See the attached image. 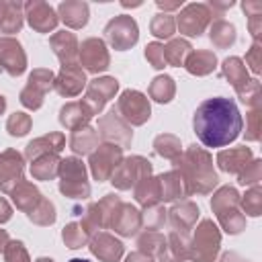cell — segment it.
<instances>
[{
  "mask_svg": "<svg viewBox=\"0 0 262 262\" xmlns=\"http://www.w3.org/2000/svg\"><path fill=\"white\" fill-rule=\"evenodd\" d=\"M174 92H176V86H174V80L170 76H158L149 84V96L156 102H168V100H172Z\"/></svg>",
  "mask_w": 262,
  "mask_h": 262,
  "instance_id": "38",
  "label": "cell"
},
{
  "mask_svg": "<svg viewBox=\"0 0 262 262\" xmlns=\"http://www.w3.org/2000/svg\"><path fill=\"white\" fill-rule=\"evenodd\" d=\"M78 59H80V68L84 66V70L90 74H98L106 70L111 61L104 41L96 37H90L82 41V45H78Z\"/></svg>",
  "mask_w": 262,
  "mask_h": 262,
  "instance_id": "13",
  "label": "cell"
},
{
  "mask_svg": "<svg viewBox=\"0 0 262 262\" xmlns=\"http://www.w3.org/2000/svg\"><path fill=\"white\" fill-rule=\"evenodd\" d=\"M86 86V74L78 63H70V66H61L59 74L53 80V88L61 94V96H76L82 92V88Z\"/></svg>",
  "mask_w": 262,
  "mask_h": 262,
  "instance_id": "18",
  "label": "cell"
},
{
  "mask_svg": "<svg viewBox=\"0 0 262 262\" xmlns=\"http://www.w3.org/2000/svg\"><path fill=\"white\" fill-rule=\"evenodd\" d=\"M92 108L84 102V100H74V102H68L61 106L59 111V123L70 129V131H76L80 127H86L88 121L92 119Z\"/></svg>",
  "mask_w": 262,
  "mask_h": 262,
  "instance_id": "21",
  "label": "cell"
},
{
  "mask_svg": "<svg viewBox=\"0 0 262 262\" xmlns=\"http://www.w3.org/2000/svg\"><path fill=\"white\" fill-rule=\"evenodd\" d=\"M57 176H59V190L61 194L82 201L90 196V184L86 180V166L82 160L78 158H66L59 160V168H57Z\"/></svg>",
  "mask_w": 262,
  "mask_h": 262,
  "instance_id": "4",
  "label": "cell"
},
{
  "mask_svg": "<svg viewBox=\"0 0 262 262\" xmlns=\"http://www.w3.org/2000/svg\"><path fill=\"white\" fill-rule=\"evenodd\" d=\"M23 6L20 2L0 0V33H18L23 27Z\"/></svg>",
  "mask_w": 262,
  "mask_h": 262,
  "instance_id": "30",
  "label": "cell"
},
{
  "mask_svg": "<svg viewBox=\"0 0 262 262\" xmlns=\"http://www.w3.org/2000/svg\"><path fill=\"white\" fill-rule=\"evenodd\" d=\"M8 194L12 196V203L16 205V209H20V211H25V213H31V211L37 207V203L43 199L41 192L37 190V186H35L33 182L25 180V178H23Z\"/></svg>",
  "mask_w": 262,
  "mask_h": 262,
  "instance_id": "29",
  "label": "cell"
},
{
  "mask_svg": "<svg viewBox=\"0 0 262 262\" xmlns=\"http://www.w3.org/2000/svg\"><path fill=\"white\" fill-rule=\"evenodd\" d=\"M244 12L248 14L250 33L254 41H258L262 33V2H244Z\"/></svg>",
  "mask_w": 262,
  "mask_h": 262,
  "instance_id": "43",
  "label": "cell"
},
{
  "mask_svg": "<svg viewBox=\"0 0 262 262\" xmlns=\"http://www.w3.org/2000/svg\"><path fill=\"white\" fill-rule=\"evenodd\" d=\"M149 31L154 37L158 39H170L176 31V23L172 18V14H166V12H158L151 23H149Z\"/></svg>",
  "mask_w": 262,
  "mask_h": 262,
  "instance_id": "40",
  "label": "cell"
},
{
  "mask_svg": "<svg viewBox=\"0 0 262 262\" xmlns=\"http://www.w3.org/2000/svg\"><path fill=\"white\" fill-rule=\"evenodd\" d=\"M223 76L231 82V86L237 90V88H242L250 78H248V68L244 66V61L239 59V57H227L225 61H223Z\"/></svg>",
  "mask_w": 262,
  "mask_h": 262,
  "instance_id": "37",
  "label": "cell"
},
{
  "mask_svg": "<svg viewBox=\"0 0 262 262\" xmlns=\"http://www.w3.org/2000/svg\"><path fill=\"white\" fill-rule=\"evenodd\" d=\"M213 18V12L209 10L207 4L203 2H190L186 4L180 12H178V18L174 20L178 31L182 35H188V37H199L211 23Z\"/></svg>",
  "mask_w": 262,
  "mask_h": 262,
  "instance_id": "10",
  "label": "cell"
},
{
  "mask_svg": "<svg viewBox=\"0 0 262 262\" xmlns=\"http://www.w3.org/2000/svg\"><path fill=\"white\" fill-rule=\"evenodd\" d=\"M215 66H217L215 53L213 51H205V49L190 51V55L184 61V68L194 76H207V74H211L215 70Z\"/></svg>",
  "mask_w": 262,
  "mask_h": 262,
  "instance_id": "32",
  "label": "cell"
},
{
  "mask_svg": "<svg viewBox=\"0 0 262 262\" xmlns=\"http://www.w3.org/2000/svg\"><path fill=\"white\" fill-rule=\"evenodd\" d=\"M27 217H29L33 223H37V225H51V223L55 221V207H53L51 201L41 199V201L37 203V207H35L31 213H27Z\"/></svg>",
  "mask_w": 262,
  "mask_h": 262,
  "instance_id": "42",
  "label": "cell"
},
{
  "mask_svg": "<svg viewBox=\"0 0 262 262\" xmlns=\"http://www.w3.org/2000/svg\"><path fill=\"white\" fill-rule=\"evenodd\" d=\"M0 68L10 76H20L27 68V55L12 37H0Z\"/></svg>",
  "mask_w": 262,
  "mask_h": 262,
  "instance_id": "17",
  "label": "cell"
},
{
  "mask_svg": "<svg viewBox=\"0 0 262 262\" xmlns=\"http://www.w3.org/2000/svg\"><path fill=\"white\" fill-rule=\"evenodd\" d=\"M53 72L47 70V68H39V70H33L31 76H29V82L27 86L23 88L20 92V102L23 106L31 108V111H37L41 104H43V96L47 90L53 88Z\"/></svg>",
  "mask_w": 262,
  "mask_h": 262,
  "instance_id": "11",
  "label": "cell"
},
{
  "mask_svg": "<svg viewBox=\"0 0 262 262\" xmlns=\"http://www.w3.org/2000/svg\"><path fill=\"white\" fill-rule=\"evenodd\" d=\"M237 205H239V194L233 186H221L213 194L211 209L227 233H239L246 227V217L244 213H239Z\"/></svg>",
  "mask_w": 262,
  "mask_h": 262,
  "instance_id": "3",
  "label": "cell"
},
{
  "mask_svg": "<svg viewBox=\"0 0 262 262\" xmlns=\"http://www.w3.org/2000/svg\"><path fill=\"white\" fill-rule=\"evenodd\" d=\"M154 147H156V154H160L162 158L172 160V162H176L180 156V139L174 135H168V133L158 135L154 141Z\"/></svg>",
  "mask_w": 262,
  "mask_h": 262,
  "instance_id": "39",
  "label": "cell"
},
{
  "mask_svg": "<svg viewBox=\"0 0 262 262\" xmlns=\"http://www.w3.org/2000/svg\"><path fill=\"white\" fill-rule=\"evenodd\" d=\"M248 121H250V125H248V133H246V139H250V141H258L260 139V106H254L252 108V113L248 115Z\"/></svg>",
  "mask_w": 262,
  "mask_h": 262,
  "instance_id": "52",
  "label": "cell"
},
{
  "mask_svg": "<svg viewBox=\"0 0 262 262\" xmlns=\"http://www.w3.org/2000/svg\"><path fill=\"white\" fill-rule=\"evenodd\" d=\"M174 164L188 186V194H194V192L207 194L215 188V184L219 180L215 170H213L211 156L196 145H192L184 154H180Z\"/></svg>",
  "mask_w": 262,
  "mask_h": 262,
  "instance_id": "2",
  "label": "cell"
},
{
  "mask_svg": "<svg viewBox=\"0 0 262 262\" xmlns=\"http://www.w3.org/2000/svg\"><path fill=\"white\" fill-rule=\"evenodd\" d=\"M113 108L129 125H143L149 119V113H151L147 96L141 94L139 90H125L117 98V102H115Z\"/></svg>",
  "mask_w": 262,
  "mask_h": 262,
  "instance_id": "6",
  "label": "cell"
},
{
  "mask_svg": "<svg viewBox=\"0 0 262 262\" xmlns=\"http://www.w3.org/2000/svg\"><path fill=\"white\" fill-rule=\"evenodd\" d=\"M196 219H199V207L190 201H184L170 209V223H172L174 231L188 233L194 227Z\"/></svg>",
  "mask_w": 262,
  "mask_h": 262,
  "instance_id": "25",
  "label": "cell"
},
{
  "mask_svg": "<svg viewBox=\"0 0 262 262\" xmlns=\"http://www.w3.org/2000/svg\"><path fill=\"white\" fill-rule=\"evenodd\" d=\"M145 57H147V61H149L156 70L166 68V57H164V45H162V43H158V41L147 43V47H145Z\"/></svg>",
  "mask_w": 262,
  "mask_h": 262,
  "instance_id": "51",
  "label": "cell"
},
{
  "mask_svg": "<svg viewBox=\"0 0 262 262\" xmlns=\"http://www.w3.org/2000/svg\"><path fill=\"white\" fill-rule=\"evenodd\" d=\"M66 147V137L61 133H47L43 137H37L33 139L27 149H25V156L29 160H35L39 156H45V154H59L61 149Z\"/></svg>",
  "mask_w": 262,
  "mask_h": 262,
  "instance_id": "24",
  "label": "cell"
},
{
  "mask_svg": "<svg viewBox=\"0 0 262 262\" xmlns=\"http://www.w3.org/2000/svg\"><path fill=\"white\" fill-rule=\"evenodd\" d=\"M246 63L250 66V70L254 74H260V66H262V49H260V41H254V45L250 47V51L246 53Z\"/></svg>",
  "mask_w": 262,
  "mask_h": 262,
  "instance_id": "53",
  "label": "cell"
},
{
  "mask_svg": "<svg viewBox=\"0 0 262 262\" xmlns=\"http://www.w3.org/2000/svg\"><path fill=\"white\" fill-rule=\"evenodd\" d=\"M8 242H10V239H8V233H6L4 229H0V252H4V248H6Z\"/></svg>",
  "mask_w": 262,
  "mask_h": 262,
  "instance_id": "59",
  "label": "cell"
},
{
  "mask_svg": "<svg viewBox=\"0 0 262 262\" xmlns=\"http://www.w3.org/2000/svg\"><path fill=\"white\" fill-rule=\"evenodd\" d=\"M25 10V16H27V23L31 25V29H35L37 33H49L57 27V20L59 16L55 14V10L51 8V4L43 2V0H33V2H27L23 6Z\"/></svg>",
  "mask_w": 262,
  "mask_h": 262,
  "instance_id": "14",
  "label": "cell"
},
{
  "mask_svg": "<svg viewBox=\"0 0 262 262\" xmlns=\"http://www.w3.org/2000/svg\"><path fill=\"white\" fill-rule=\"evenodd\" d=\"M156 4H158V8H160V10H164V12L168 14L170 10H178V8L182 6V0H174V2H166V0H156Z\"/></svg>",
  "mask_w": 262,
  "mask_h": 262,
  "instance_id": "54",
  "label": "cell"
},
{
  "mask_svg": "<svg viewBox=\"0 0 262 262\" xmlns=\"http://www.w3.org/2000/svg\"><path fill=\"white\" fill-rule=\"evenodd\" d=\"M125 262H154V258L151 256H147V254H143V252H133V254H129L127 256V260Z\"/></svg>",
  "mask_w": 262,
  "mask_h": 262,
  "instance_id": "57",
  "label": "cell"
},
{
  "mask_svg": "<svg viewBox=\"0 0 262 262\" xmlns=\"http://www.w3.org/2000/svg\"><path fill=\"white\" fill-rule=\"evenodd\" d=\"M61 237H63L66 246L72 248V250L82 248V246H86V242H88V233L82 229L80 223H68V225L63 227V231H61Z\"/></svg>",
  "mask_w": 262,
  "mask_h": 262,
  "instance_id": "44",
  "label": "cell"
},
{
  "mask_svg": "<svg viewBox=\"0 0 262 262\" xmlns=\"http://www.w3.org/2000/svg\"><path fill=\"white\" fill-rule=\"evenodd\" d=\"M49 45L53 49V53L57 55V59L61 61V66H70L76 63L78 57V39L74 33L70 31H57L49 37Z\"/></svg>",
  "mask_w": 262,
  "mask_h": 262,
  "instance_id": "22",
  "label": "cell"
},
{
  "mask_svg": "<svg viewBox=\"0 0 262 262\" xmlns=\"http://www.w3.org/2000/svg\"><path fill=\"white\" fill-rule=\"evenodd\" d=\"M104 37L117 51H125L133 47L139 39V29H137L135 18L129 14H119L111 18L104 27Z\"/></svg>",
  "mask_w": 262,
  "mask_h": 262,
  "instance_id": "7",
  "label": "cell"
},
{
  "mask_svg": "<svg viewBox=\"0 0 262 262\" xmlns=\"http://www.w3.org/2000/svg\"><path fill=\"white\" fill-rule=\"evenodd\" d=\"M207 6H209V10H211V12H213V16H215V10L221 14L223 10L231 8V6H233V2H231V0H229V2H215V0H213V2H209Z\"/></svg>",
  "mask_w": 262,
  "mask_h": 262,
  "instance_id": "56",
  "label": "cell"
},
{
  "mask_svg": "<svg viewBox=\"0 0 262 262\" xmlns=\"http://www.w3.org/2000/svg\"><path fill=\"white\" fill-rule=\"evenodd\" d=\"M70 147L74 154H92L96 147H98V131L92 129V127H80L76 131H72V137H70Z\"/></svg>",
  "mask_w": 262,
  "mask_h": 262,
  "instance_id": "31",
  "label": "cell"
},
{
  "mask_svg": "<svg viewBox=\"0 0 262 262\" xmlns=\"http://www.w3.org/2000/svg\"><path fill=\"white\" fill-rule=\"evenodd\" d=\"M57 168H59V158L57 154H45L33 160L31 164V174L37 180H51L53 176H57Z\"/></svg>",
  "mask_w": 262,
  "mask_h": 262,
  "instance_id": "34",
  "label": "cell"
},
{
  "mask_svg": "<svg viewBox=\"0 0 262 262\" xmlns=\"http://www.w3.org/2000/svg\"><path fill=\"white\" fill-rule=\"evenodd\" d=\"M111 227L121 233V235H133L137 233V229L141 227V213L133 207V205H127V203H121L117 209H115V215L111 219Z\"/></svg>",
  "mask_w": 262,
  "mask_h": 262,
  "instance_id": "20",
  "label": "cell"
},
{
  "mask_svg": "<svg viewBox=\"0 0 262 262\" xmlns=\"http://www.w3.org/2000/svg\"><path fill=\"white\" fill-rule=\"evenodd\" d=\"M188 246H190V242H188L186 233L172 231L166 237L158 258H160V262H184L188 258Z\"/></svg>",
  "mask_w": 262,
  "mask_h": 262,
  "instance_id": "23",
  "label": "cell"
},
{
  "mask_svg": "<svg viewBox=\"0 0 262 262\" xmlns=\"http://www.w3.org/2000/svg\"><path fill=\"white\" fill-rule=\"evenodd\" d=\"M239 203H242V209H244L248 215L258 217V215L262 213V190H260V186H258V184L252 186V188L244 194V199H239Z\"/></svg>",
  "mask_w": 262,
  "mask_h": 262,
  "instance_id": "45",
  "label": "cell"
},
{
  "mask_svg": "<svg viewBox=\"0 0 262 262\" xmlns=\"http://www.w3.org/2000/svg\"><path fill=\"white\" fill-rule=\"evenodd\" d=\"M160 178V194H162V201H176V199H184V196H190L188 194V186L182 178V174L178 170H170Z\"/></svg>",
  "mask_w": 262,
  "mask_h": 262,
  "instance_id": "28",
  "label": "cell"
},
{
  "mask_svg": "<svg viewBox=\"0 0 262 262\" xmlns=\"http://www.w3.org/2000/svg\"><path fill=\"white\" fill-rule=\"evenodd\" d=\"M4 108H6V100H4V96L0 94V115L4 113Z\"/></svg>",
  "mask_w": 262,
  "mask_h": 262,
  "instance_id": "60",
  "label": "cell"
},
{
  "mask_svg": "<svg viewBox=\"0 0 262 262\" xmlns=\"http://www.w3.org/2000/svg\"><path fill=\"white\" fill-rule=\"evenodd\" d=\"M209 37H211V43H213L215 47L225 49V47L233 45V41H235V27H233L231 23L219 18V20H215V23L211 25Z\"/></svg>",
  "mask_w": 262,
  "mask_h": 262,
  "instance_id": "35",
  "label": "cell"
},
{
  "mask_svg": "<svg viewBox=\"0 0 262 262\" xmlns=\"http://www.w3.org/2000/svg\"><path fill=\"white\" fill-rule=\"evenodd\" d=\"M123 162V147L115 143H100L92 154H90V172L94 180L102 182L113 176L117 166Z\"/></svg>",
  "mask_w": 262,
  "mask_h": 262,
  "instance_id": "8",
  "label": "cell"
},
{
  "mask_svg": "<svg viewBox=\"0 0 262 262\" xmlns=\"http://www.w3.org/2000/svg\"><path fill=\"white\" fill-rule=\"evenodd\" d=\"M147 176H151V164L141 156H131L117 166V170L111 176V182L119 190H129L131 186H135L139 180Z\"/></svg>",
  "mask_w": 262,
  "mask_h": 262,
  "instance_id": "9",
  "label": "cell"
},
{
  "mask_svg": "<svg viewBox=\"0 0 262 262\" xmlns=\"http://www.w3.org/2000/svg\"><path fill=\"white\" fill-rule=\"evenodd\" d=\"M221 246V233L211 219H203L188 246V258L194 262H215Z\"/></svg>",
  "mask_w": 262,
  "mask_h": 262,
  "instance_id": "5",
  "label": "cell"
},
{
  "mask_svg": "<svg viewBox=\"0 0 262 262\" xmlns=\"http://www.w3.org/2000/svg\"><path fill=\"white\" fill-rule=\"evenodd\" d=\"M135 201L139 205H143V207L158 205L162 201V194H160V178L147 176V178L139 180L135 184Z\"/></svg>",
  "mask_w": 262,
  "mask_h": 262,
  "instance_id": "33",
  "label": "cell"
},
{
  "mask_svg": "<svg viewBox=\"0 0 262 262\" xmlns=\"http://www.w3.org/2000/svg\"><path fill=\"white\" fill-rule=\"evenodd\" d=\"M237 94H239V100L244 102V104H248V106H260V82L258 80H248L242 88H237L235 90Z\"/></svg>",
  "mask_w": 262,
  "mask_h": 262,
  "instance_id": "47",
  "label": "cell"
},
{
  "mask_svg": "<svg viewBox=\"0 0 262 262\" xmlns=\"http://www.w3.org/2000/svg\"><path fill=\"white\" fill-rule=\"evenodd\" d=\"M196 137L207 147H223L237 139L244 119L237 111V104L231 98L215 96L203 100L192 119Z\"/></svg>",
  "mask_w": 262,
  "mask_h": 262,
  "instance_id": "1",
  "label": "cell"
},
{
  "mask_svg": "<svg viewBox=\"0 0 262 262\" xmlns=\"http://www.w3.org/2000/svg\"><path fill=\"white\" fill-rule=\"evenodd\" d=\"M117 90H119V82H117L115 78H111V76L96 78V80H92V82L88 84L86 96H84L82 100L92 108L94 115H98V113L104 108V104L117 94Z\"/></svg>",
  "mask_w": 262,
  "mask_h": 262,
  "instance_id": "15",
  "label": "cell"
},
{
  "mask_svg": "<svg viewBox=\"0 0 262 262\" xmlns=\"http://www.w3.org/2000/svg\"><path fill=\"white\" fill-rule=\"evenodd\" d=\"M192 45L186 39H172L168 45H164V57H166V66H184L186 57L190 55Z\"/></svg>",
  "mask_w": 262,
  "mask_h": 262,
  "instance_id": "36",
  "label": "cell"
},
{
  "mask_svg": "<svg viewBox=\"0 0 262 262\" xmlns=\"http://www.w3.org/2000/svg\"><path fill=\"white\" fill-rule=\"evenodd\" d=\"M23 156L16 149H4L0 154V190L10 192L23 180Z\"/></svg>",
  "mask_w": 262,
  "mask_h": 262,
  "instance_id": "16",
  "label": "cell"
},
{
  "mask_svg": "<svg viewBox=\"0 0 262 262\" xmlns=\"http://www.w3.org/2000/svg\"><path fill=\"white\" fill-rule=\"evenodd\" d=\"M10 215H12L10 205L6 203V199H2V196H0V223H6V221L10 219Z\"/></svg>",
  "mask_w": 262,
  "mask_h": 262,
  "instance_id": "55",
  "label": "cell"
},
{
  "mask_svg": "<svg viewBox=\"0 0 262 262\" xmlns=\"http://www.w3.org/2000/svg\"><path fill=\"white\" fill-rule=\"evenodd\" d=\"M164 242H166V237H164L160 231H149V229H145V231L139 235L137 246H139V252H143V254H147V256L154 258V256L160 254Z\"/></svg>",
  "mask_w": 262,
  "mask_h": 262,
  "instance_id": "41",
  "label": "cell"
},
{
  "mask_svg": "<svg viewBox=\"0 0 262 262\" xmlns=\"http://www.w3.org/2000/svg\"><path fill=\"white\" fill-rule=\"evenodd\" d=\"M4 260L6 262H31L29 260V254H27V250L23 246V242H18V239H12V242L6 244V248H4Z\"/></svg>",
  "mask_w": 262,
  "mask_h": 262,
  "instance_id": "50",
  "label": "cell"
},
{
  "mask_svg": "<svg viewBox=\"0 0 262 262\" xmlns=\"http://www.w3.org/2000/svg\"><path fill=\"white\" fill-rule=\"evenodd\" d=\"M98 135L106 141V143H115L119 147H127L133 139V131L131 125L125 123L115 108H111L106 115H102L98 119Z\"/></svg>",
  "mask_w": 262,
  "mask_h": 262,
  "instance_id": "12",
  "label": "cell"
},
{
  "mask_svg": "<svg viewBox=\"0 0 262 262\" xmlns=\"http://www.w3.org/2000/svg\"><path fill=\"white\" fill-rule=\"evenodd\" d=\"M37 262H53V260H51V258H39Z\"/></svg>",
  "mask_w": 262,
  "mask_h": 262,
  "instance_id": "62",
  "label": "cell"
},
{
  "mask_svg": "<svg viewBox=\"0 0 262 262\" xmlns=\"http://www.w3.org/2000/svg\"><path fill=\"white\" fill-rule=\"evenodd\" d=\"M221 262H246L244 258H239L237 254H233V252H227V254H223L221 256Z\"/></svg>",
  "mask_w": 262,
  "mask_h": 262,
  "instance_id": "58",
  "label": "cell"
},
{
  "mask_svg": "<svg viewBox=\"0 0 262 262\" xmlns=\"http://www.w3.org/2000/svg\"><path fill=\"white\" fill-rule=\"evenodd\" d=\"M70 262H90V260H84V258H72Z\"/></svg>",
  "mask_w": 262,
  "mask_h": 262,
  "instance_id": "61",
  "label": "cell"
},
{
  "mask_svg": "<svg viewBox=\"0 0 262 262\" xmlns=\"http://www.w3.org/2000/svg\"><path fill=\"white\" fill-rule=\"evenodd\" d=\"M88 246H90V252L102 262H119L123 256V244L104 231L94 233Z\"/></svg>",
  "mask_w": 262,
  "mask_h": 262,
  "instance_id": "19",
  "label": "cell"
},
{
  "mask_svg": "<svg viewBox=\"0 0 262 262\" xmlns=\"http://www.w3.org/2000/svg\"><path fill=\"white\" fill-rule=\"evenodd\" d=\"M262 178V162L260 160H252L239 174H237V180L239 184L244 186H256Z\"/></svg>",
  "mask_w": 262,
  "mask_h": 262,
  "instance_id": "49",
  "label": "cell"
},
{
  "mask_svg": "<svg viewBox=\"0 0 262 262\" xmlns=\"http://www.w3.org/2000/svg\"><path fill=\"white\" fill-rule=\"evenodd\" d=\"M6 129L12 137H23L31 131V117L27 113H14L6 121Z\"/></svg>",
  "mask_w": 262,
  "mask_h": 262,
  "instance_id": "46",
  "label": "cell"
},
{
  "mask_svg": "<svg viewBox=\"0 0 262 262\" xmlns=\"http://www.w3.org/2000/svg\"><path fill=\"white\" fill-rule=\"evenodd\" d=\"M252 162V151L248 147H231L217 154V164L229 174H239Z\"/></svg>",
  "mask_w": 262,
  "mask_h": 262,
  "instance_id": "27",
  "label": "cell"
},
{
  "mask_svg": "<svg viewBox=\"0 0 262 262\" xmlns=\"http://www.w3.org/2000/svg\"><path fill=\"white\" fill-rule=\"evenodd\" d=\"M166 221V211L164 207L158 203V205H151V207H145V213L141 215V223H145V227L149 231H156L164 225Z\"/></svg>",
  "mask_w": 262,
  "mask_h": 262,
  "instance_id": "48",
  "label": "cell"
},
{
  "mask_svg": "<svg viewBox=\"0 0 262 262\" xmlns=\"http://www.w3.org/2000/svg\"><path fill=\"white\" fill-rule=\"evenodd\" d=\"M57 12H59V18L70 27V29H82L86 23H88V4L86 2H80V0H66V2H59L57 6Z\"/></svg>",
  "mask_w": 262,
  "mask_h": 262,
  "instance_id": "26",
  "label": "cell"
}]
</instances>
